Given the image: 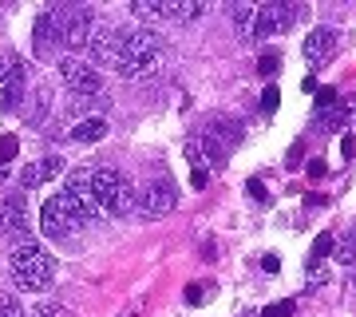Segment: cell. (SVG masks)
<instances>
[{
	"mask_svg": "<svg viewBox=\"0 0 356 317\" xmlns=\"http://www.w3.org/2000/svg\"><path fill=\"white\" fill-rule=\"evenodd\" d=\"M159 68H163V44H159V36L151 28L123 32V48L115 56V72L123 79H143V76H154Z\"/></svg>",
	"mask_w": 356,
	"mask_h": 317,
	"instance_id": "obj_1",
	"label": "cell"
},
{
	"mask_svg": "<svg viewBox=\"0 0 356 317\" xmlns=\"http://www.w3.org/2000/svg\"><path fill=\"white\" fill-rule=\"evenodd\" d=\"M103 210L91 199H72V194H51L44 210H40V230L48 238H67L76 226H88V222H99Z\"/></svg>",
	"mask_w": 356,
	"mask_h": 317,
	"instance_id": "obj_2",
	"label": "cell"
},
{
	"mask_svg": "<svg viewBox=\"0 0 356 317\" xmlns=\"http://www.w3.org/2000/svg\"><path fill=\"white\" fill-rule=\"evenodd\" d=\"M8 270H13L16 290H44L56 274V258L40 242H20L8 258Z\"/></svg>",
	"mask_w": 356,
	"mask_h": 317,
	"instance_id": "obj_3",
	"label": "cell"
},
{
	"mask_svg": "<svg viewBox=\"0 0 356 317\" xmlns=\"http://www.w3.org/2000/svg\"><path fill=\"white\" fill-rule=\"evenodd\" d=\"M91 203L99 206L103 215H131L135 203H139V194H135V187H131L119 171L95 167V171H91Z\"/></svg>",
	"mask_w": 356,
	"mask_h": 317,
	"instance_id": "obj_4",
	"label": "cell"
},
{
	"mask_svg": "<svg viewBox=\"0 0 356 317\" xmlns=\"http://www.w3.org/2000/svg\"><path fill=\"white\" fill-rule=\"evenodd\" d=\"M175 206H178V183L175 178H154V183H147V187L139 190L135 210H139L143 218H166Z\"/></svg>",
	"mask_w": 356,
	"mask_h": 317,
	"instance_id": "obj_5",
	"label": "cell"
},
{
	"mask_svg": "<svg viewBox=\"0 0 356 317\" xmlns=\"http://www.w3.org/2000/svg\"><path fill=\"white\" fill-rule=\"evenodd\" d=\"M60 13V28H64V44L72 52H83L91 40V28H95V20H91L88 8H79V4H60L56 8Z\"/></svg>",
	"mask_w": 356,
	"mask_h": 317,
	"instance_id": "obj_6",
	"label": "cell"
},
{
	"mask_svg": "<svg viewBox=\"0 0 356 317\" xmlns=\"http://www.w3.org/2000/svg\"><path fill=\"white\" fill-rule=\"evenodd\" d=\"M60 76H64V84L72 91H76L79 100H95V95H103V79L95 68H88L83 60H76V56H67V60H60Z\"/></svg>",
	"mask_w": 356,
	"mask_h": 317,
	"instance_id": "obj_7",
	"label": "cell"
},
{
	"mask_svg": "<svg viewBox=\"0 0 356 317\" xmlns=\"http://www.w3.org/2000/svg\"><path fill=\"white\" fill-rule=\"evenodd\" d=\"M301 16L297 4H257V20H254V40H269L289 32V24Z\"/></svg>",
	"mask_w": 356,
	"mask_h": 317,
	"instance_id": "obj_8",
	"label": "cell"
},
{
	"mask_svg": "<svg viewBox=\"0 0 356 317\" xmlns=\"http://www.w3.org/2000/svg\"><path fill=\"white\" fill-rule=\"evenodd\" d=\"M28 230V194H0V238H20L24 242Z\"/></svg>",
	"mask_w": 356,
	"mask_h": 317,
	"instance_id": "obj_9",
	"label": "cell"
},
{
	"mask_svg": "<svg viewBox=\"0 0 356 317\" xmlns=\"http://www.w3.org/2000/svg\"><path fill=\"white\" fill-rule=\"evenodd\" d=\"M8 68H4V79H0V107L4 111H16V103L24 100V79H28V63L20 56H4Z\"/></svg>",
	"mask_w": 356,
	"mask_h": 317,
	"instance_id": "obj_10",
	"label": "cell"
},
{
	"mask_svg": "<svg viewBox=\"0 0 356 317\" xmlns=\"http://www.w3.org/2000/svg\"><path fill=\"white\" fill-rule=\"evenodd\" d=\"M337 40H341L337 28H313V32L305 36V44H301V56H305L313 68H321V63L337 52Z\"/></svg>",
	"mask_w": 356,
	"mask_h": 317,
	"instance_id": "obj_11",
	"label": "cell"
},
{
	"mask_svg": "<svg viewBox=\"0 0 356 317\" xmlns=\"http://www.w3.org/2000/svg\"><path fill=\"white\" fill-rule=\"evenodd\" d=\"M119 48H123V32H119V28H111V24H95V28H91L88 52H91L99 63H115Z\"/></svg>",
	"mask_w": 356,
	"mask_h": 317,
	"instance_id": "obj_12",
	"label": "cell"
},
{
	"mask_svg": "<svg viewBox=\"0 0 356 317\" xmlns=\"http://www.w3.org/2000/svg\"><path fill=\"white\" fill-rule=\"evenodd\" d=\"M32 36H36V56H51L56 44H64V28H60V13H40L36 24H32Z\"/></svg>",
	"mask_w": 356,
	"mask_h": 317,
	"instance_id": "obj_13",
	"label": "cell"
},
{
	"mask_svg": "<svg viewBox=\"0 0 356 317\" xmlns=\"http://www.w3.org/2000/svg\"><path fill=\"white\" fill-rule=\"evenodd\" d=\"M348 119H353V107L341 100V103H332V107H321V111L313 115V127H317V131H341Z\"/></svg>",
	"mask_w": 356,
	"mask_h": 317,
	"instance_id": "obj_14",
	"label": "cell"
},
{
	"mask_svg": "<svg viewBox=\"0 0 356 317\" xmlns=\"http://www.w3.org/2000/svg\"><path fill=\"white\" fill-rule=\"evenodd\" d=\"M103 135H107V119L103 115H88V119H79L72 127V139L76 143H99Z\"/></svg>",
	"mask_w": 356,
	"mask_h": 317,
	"instance_id": "obj_15",
	"label": "cell"
},
{
	"mask_svg": "<svg viewBox=\"0 0 356 317\" xmlns=\"http://www.w3.org/2000/svg\"><path fill=\"white\" fill-rule=\"evenodd\" d=\"M206 13L202 0H166V20H178V24H186V20H198Z\"/></svg>",
	"mask_w": 356,
	"mask_h": 317,
	"instance_id": "obj_16",
	"label": "cell"
},
{
	"mask_svg": "<svg viewBox=\"0 0 356 317\" xmlns=\"http://www.w3.org/2000/svg\"><path fill=\"white\" fill-rule=\"evenodd\" d=\"M229 20H234V28H238V36L242 40H254L257 4H234V8H229Z\"/></svg>",
	"mask_w": 356,
	"mask_h": 317,
	"instance_id": "obj_17",
	"label": "cell"
},
{
	"mask_svg": "<svg viewBox=\"0 0 356 317\" xmlns=\"http://www.w3.org/2000/svg\"><path fill=\"white\" fill-rule=\"evenodd\" d=\"M91 171H95V167H79V171H72L64 194H72V199H91Z\"/></svg>",
	"mask_w": 356,
	"mask_h": 317,
	"instance_id": "obj_18",
	"label": "cell"
},
{
	"mask_svg": "<svg viewBox=\"0 0 356 317\" xmlns=\"http://www.w3.org/2000/svg\"><path fill=\"white\" fill-rule=\"evenodd\" d=\"M332 258L341 262V266H356V226H348L337 238V246H332Z\"/></svg>",
	"mask_w": 356,
	"mask_h": 317,
	"instance_id": "obj_19",
	"label": "cell"
},
{
	"mask_svg": "<svg viewBox=\"0 0 356 317\" xmlns=\"http://www.w3.org/2000/svg\"><path fill=\"white\" fill-rule=\"evenodd\" d=\"M206 135H210V139H218L222 147H226V151H229V147H234L238 139H242V131H238V123H234V119H214Z\"/></svg>",
	"mask_w": 356,
	"mask_h": 317,
	"instance_id": "obj_20",
	"label": "cell"
},
{
	"mask_svg": "<svg viewBox=\"0 0 356 317\" xmlns=\"http://www.w3.org/2000/svg\"><path fill=\"white\" fill-rule=\"evenodd\" d=\"M131 13L154 24V20H166V0H131Z\"/></svg>",
	"mask_w": 356,
	"mask_h": 317,
	"instance_id": "obj_21",
	"label": "cell"
},
{
	"mask_svg": "<svg viewBox=\"0 0 356 317\" xmlns=\"http://www.w3.org/2000/svg\"><path fill=\"white\" fill-rule=\"evenodd\" d=\"M332 246H337V234H317V238H313V258H309V262H325V258L332 254Z\"/></svg>",
	"mask_w": 356,
	"mask_h": 317,
	"instance_id": "obj_22",
	"label": "cell"
},
{
	"mask_svg": "<svg viewBox=\"0 0 356 317\" xmlns=\"http://www.w3.org/2000/svg\"><path fill=\"white\" fill-rule=\"evenodd\" d=\"M56 175H64V159L51 155V159H40V183H51Z\"/></svg>",
	"mask_w": 356,
	"mask_h": 317,
	"instance_id": "obj_23",
	"label": "cell"
},
{
	"mask_svg": "<svg viewBox=\"0 0 356 317\" xmlns=\"http://www.w3.org/2000/svg\"><path fill=\"white\" fill-rule=\"evenodd\" d=\"M36 317H76L67 305H60V302H40L36 305Z\"/></svg>",
	"mask_w": 356,
	"mask_h": 317,
	"instance_id": "obj_24",
	"label": "cell"
},
{
	"mask_svg": "<svg viewBox=\"0 0 356 317\" xmlns=\"http://www.w3.org/2000/svg\"><path fill=\"white\" fill-rule=\"evenodd\" d=\"M16 151H20V139H16V135H4V139H0V167L13 163Z\"/></svg>",
	"mask_w": 356,
	"mask_h": 317,
	"instance_id": "obj_25",
	"label": "cell"
},
{
	"mask_svg": "<svg viewBox=\"0 0 356 317\" xmlns=\"http://www.w3.org/2000/svg\"><path fill=\"white\" fill-rule=\"evenodd\" d=\"M36 187H40V163H32L20 171V190H36Z\"/></svg>",
	"mask_w": 356,
	"mask_h": 317,
	"instance_id": "obj_26",
	"label": "cell"
},
{
	"mask_svg": "<svg viewBox=\"0 0 356 317\" xmlns=\"http://www.w3.org/2000/svg\"><path fill=\"white\" fill-rule=\"evenodd\" d=\"M206 290H214V281H210V286H206V281H191V286H186V302L191 305L206 302Z\"/></svg>",
	"mask_w": 356,
	"mask_h": 317,
	"instance_id": "obj_27",
	"label": "cell"
},
{
	"mask_svg": "<svg viewBox=\"0 0 356 317\" xmlns=\"http://www.w3.org/2000/svg\"><path fill=\"white\" fill-rule=\"evenodd\" d=\"M277 63H281L277 52H261V60H257V72H261V76H273V72H277Z\"/></svg>",
	"mask_w": 356,
	"mask_h": 317,
	"instance_id": "obj_28",
	"label": "cell"
},
{
	"mask_svg": "<svg viewBox=\"0 0 356 317\" xmlns=\"http://www.w3.org/2000/svg\"><path fill=\"white\" fill-rule=\"evenodd\" d=\"M293 314H297V302H277L269 309H261V317H293Z\"/></svg>",
	"mask_w": 356,
	"mask_h": 317,
	"instance_id": "obj_29",
	"label": "cell"
},
{
	"mask_svg": "<svg viewBox=\"0 0 356 317\" xmlns=\"http://www.w3.org/2000/svg\"><path fill=\"white\" fill-rule=\"evenodd\" d=\"M305 281H309V286H325V281H329V270L321 266V262H309V274H305Z\"/></svg>",
	"mask_w": 356,
	"mask_h": 317,
	"instance_id": "obj_30",
	"label": "cell"
},
{
	"mask_svg": "<svg viewBox=\"0 0 356 317\" xmlns=\"http://www.w3.org/2000/svg\"><path fill=\"white\" fill-rule=\"evenodd\" d=\"M0 317H28V309L20 302H13V297H4L0 302Z\"/></svg>",
	"mask_w": 356,
	"mask_h": 317,
	"instance_id": "obj_31",
	"label": "cell"
},
{
	"mask_svg": "<svg viewBox=\"0 0 356 317\" xmlns=\"http://www.w3.org/2000/svg\"><path fill=\"white\" fill-rule=\"evenodd\" d=\"M332 103H341V95H337L332 88H321L317 91V111H321V107H332Z\"/></svg>",
	"mask_w": 356,
	"mask_h": 317,
	"instance_id": "obj_32",
	"label": "cell"
},
{
	"mask_svg": "<svg viewBox=\"0 0 356 317\" xmlns=\"http://www.w3.org/2000/svg\"><path fill=\"white\" fill-rule=\"evenodd\" d=\"M277 100H281V91H277V88H266V95H261V107H266V111H273V107H277Z\"/></svg>",
	"mask_w": 356,
	"mask_h": 317,
	"instance_id": "obj_33",
	"label": "cell"
},
{
	"mask_svg": "<svg viewBox=\"0 0 356 317\" xmlns=\"http://www.w3.org/2000/svg\"><path fill=\"white\" fill-rule=\"evenodd\" d=\"M250 194H254L257 203H266V187H261V183H257V178H254V183H250Z\"/></svg>",
	"mask_w": 356,
	"mask_h": 317,
	"instance_id": "obj_34",
	"label": "cell"
},
{
	"mask_svg": "<svg viewBox=\"0 0 356 317\" xmlns=\"http://www.w3.org/2000/svg\"><path fill=\"white\" fill-rule=\"evenodd\" d=\"M341 151H344V159H353V155H356V143H353V139H344V143H341Z\"/></svg>",
	"mask_w": 356,
	"mask_h": 317,
	"instance_id": "obj_35",
	"label": "cell"
},
{
	"mask_svg": "<svg viewBox=\"0 0 356 317\" xmlns=\"http://www.w3.org/2000/svg\"><path fill=\"white\" fill-rule=\"evenodd\" d=\"M135 314H139V305H127V314H123V317H135Z\"/></svg>",
	"mask_w": 356,
	"mask_h": 317,
	"instance_id": "obj_36",
	"label": "cell"
},
{
	"mask_svg": "<svg viewBox=\"0 0 356 317\" xmlns=\"http://www.w3.org/2000/svg\"><path fill=\"white\" fill-rule=\"evenodd\" d=\"M4 68H8V60H4V56H0V79H4Z\"/></svg>",
	"mask_w": 356,
	"mask_h": 317,
	"instance_id": "obj_37",
	"label": "cell"
},
{
	"mask_svg": "<svg viewBox=\"0 0 356 317\" xmlns=\"http://www.w3.org/2000/svg\"><path fill=\"white\" fill-rule=\"evenodd\" d=\"M4 178H8V167H0V183H4Z\"/></svg>",
	"mask_w": 356,
	"mask_h": 317,
	"instance_id": "obj_38",
	"label": "cell"
},
{
	"mask_svg": "<svg viewBox=\"0 0 356 317\" xmlns=\"http://www.w3.org/2000/svg\"><path fill=\"white\" fill-rule=\"evenodd\" d=\"M353 281H356V274H353Z\"/></svg>",
	"mask_w": 356,
	"mask_h": 317,
	"instance_id": "obj_39",
	"label": "cell"
}]
</instances>
